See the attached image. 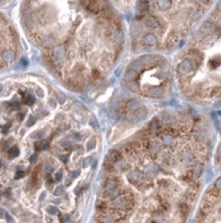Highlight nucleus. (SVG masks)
Wrapping results in <instances>:
<instances>
[{"mask_svg": "<svg viewBox=\"0 0 221 223\" xmlns=\"http://www.w3.org/2000/svg\"><path fill=\"white\" fill-rule=\"evenodd\" d=\"M8 154H9V158H15V156L19 155V148L17 147H12L9 151H8Z\"/></svg>", "mask_w": 221, "mask_h": 223, "instance_id": "a211bd4d", "label": "nucleus"}, {"mask_svg": "<svg viewBox=\"0 0 221 223\" xmlns=\"http://www.w3.org/2000/svg\"><path fill=\"white\" fill-rule=\"evenodd\" d=\"M23 175H24V172H23V171H19V172H17V175H16V178H21Z\"/></svg>", "mask_w": 221, "mask_h": 223, "instance_id": "bb28decb", "label": "nucleus"}, {"mask_svg": "<svg viewBox=\"0 0 221 223\" xmlns=\"http://www.w3.org/2000/svg\"><path fill=\"white\" fill-rule=\"evenodd\" d=\"M138 107H140V104H138V102H136V100H129L127 104L128 111H136V110H138Z\"/></svg>", "mask_w": 221, "mask_h": 223, "instance_id": "4468645a", "label": "nucleus"}, {"mask_svg": "<svg viewBox=\"0 0 221 223\" xmlns=\"http://www.w3.org/2000/svg\"><path fill=\"white\" fill-rule=\"evenodd\" d=\"M145 115H146V111H145V110H143V108H138V110H136V111H135L136 120H140V119L145 118Z\"/></svg>", "mask_w": 221, "mask_h": 223, "instance_id": "f3484780", "label": "nucleus"}, {"mask_svg": "<svg viewBox=\"0 0 221 223\" xmlns=\"http://www.w3.org/2000/svg\"><path fill=\"white\" fill-rule=\"evenodd\" d=\"M144 178V174L140 171V170H133V171L129 172V175H128V179H129L130 183H133V184H137V183H140L141 180H143Z\"/></svg>", "mask_w": 221, "mask_h": 223, "instance_id": "20e7f679", "label": "nucleus"}, {"mask_svg": "<svg viewBox=\"0 0 221 223\" xmlns=\"http://www.w3.org/2000/svg\"><path fill=\"white\" fill-rule=\"evenodd\" d=\"M161 142L167 146L173 144L175 143V135L172 132H164V134H161Z\"/></svg>", "mask_w": 221, "mask_h": 223, "instance_id": "1a4fd4ad", "label": "nucleus"}, {"mask_svg": "<svg viewBox=\"0 0 221 223\" xmlns=\"http://www.w3.org/2000/svg\"><path fill=\"white\" fill-rule=\"evenodd\" d=\"M89 159H85V160H84V164H85V166H88V163H89Z\"/></svg>", "mask_w": 221, "mask_h": 223, "instance_id": "c756f323", "label": "nucleus"}, {"mask_svg": "<svg viewBox=\"0 0 221 223\" xmlns=\"http://www.w3.org/2000/svg\"><path fill=\"white\" fill-rule=\"evenodd\" d=\"M201 172H202V164L199 163V164H196V167L193 168V174H192V176H193V178H199L200 175H201Z\"/></svg>", "mask_w": 221, "mask_h": 223, "instance_id": "dca6fc26", "label": "nucleus"}, {"mask_svg": "<svg viewBox=\"0 0 221 223\" xmlns=\"http://www.w3.org/2000/svg\"><path fill=\"white\" fill-rule=\"evenodd\" d=\"M137 76H138V74L136 72V71H133V70H130V68H129V70L127 71V74H125V80H127L128 83H129L130 80L135 82L136 79H137Z\"/></svg>", "mask_w": 221, "mask_h": 223, "instance_id": "9b49d317", "label": "nucleus"}, {"mask_svg": "<svg viewBox=\"0 0 221 223\" xmlns=\"http://www.w3.org/2000/svg\"><path fill=\"white\" fill-rule=\"evenodd\" d=\"M13 58H15V52H13L12 50H5V51L3 52V59H4L5 62H11Z\"/></svg>", "mask_w": 221, "mask_h": 223, "instance_id": "ddd939ff", "label": "nucleus"}, {"mask_svg": "<svg viewBox=\"0 0 221 223\" xmlns=\"http://www.w3.org/2000/svg\"><path fill=\"white\" fill-rule=\"evenodd\" d=\"M8 130H9V124H7V126H5V127H3V131H4V134L8 131Z\"/></svg>", "mask_w": 221, "mask_h": 223, "instance_id": "a878e982", "label": "nucleus"}, {"mask_svg": "<svg viewBox=\"0 0 221 223\" xmlns=\"http://www.w3.org/2000/svg\"><path fill=\"white\" fill-rule=\"evenodd\" d=\"M121 152H119V151H112V152H109L108 158H107L105 160V164H108L109 162H111V166H113L116 162H119L120 159H121Z\"/></svg>", "mask_w": 221, "mask_h": 223, "instance_id": "423d86ee", "label": "nucleus"}, {"mask_svg": "<svg viewBox=\"0 0 221 223\" xmlns=\"http://www.w3.org/2000/svg\"><path fill=\"white\" fill-rule=\"evenodd\" d=\"M3 212H4V211H3V210H0V216H1V215H3Z\"/></svg>", "mask_w": 221, "mask_h": 223, "instance_id": "2f4dec72", "label": "nucleus"}, {"mask_svg": "<svg viewBox=\"0 0 221 223\" xmlns=\"http://www.w3.org/2000/svg\"><path fill=\"white\" fill-rule=\"evenodd\" d=\"M214 188H216V190H221V178H217V179H216Z\"/></svg>", "mask_w": 221, "mask_h": 223, "instance_id": "6ab92c4d", "label": "nucleus"}, {"mask_svg": "<svg viewBox=\"0 0 221 223\" xmlns=\"http://www.w3.org/2000/svg\"><path fill=\"white\" fill-rule=\"evenodd\" d=\"M177 40H178L177 34H176V32H172L169 36H168V39H167V46H168V47L175 46V44L177 43Z\"/></svg>", "mask_w": 221, "mask_h": 223, "instance_id": "f8f14e48", "label": "nucleus"}, {"mask_svg": "<svg viewBox=\"0 0 221 223\" xmlns=\"http://www.w3.org/2000/svg\"><path fill=\"white\" fill-rule=\"evenodd\" d=\"M217 11L221 12V1H220V3H217Z\"/></svg>", "mask_w": 221, "mask_h": 223, "instance_id": "c85d7f7f", "label": "nucleus"}, {"mask_svg": "<svg viewBox=\"0 0 221 223\" xmlns=\"http://www.w3.org/2000/svg\"><path fill=\"white\" fill-rule=\"evenodd\" d=\"M61 192H63V188H59V190H56V191H55L56 195H59V194H61Z\"/></svg>", "mask_w": 221, "mask_h": 223, "instance_id": "cd10ccee", "label": "nucleus"}, {"mask_svg": "<svg viewBox=\"0 0 221 223\" xmlns=\"http://www.w3.org/2000/svg\"><path fill=\"white\" fill-rule=\"evenodd\" d=\"M60 179H61V172H60V171H59V172H57V174H56V175H55V180H57V182H59V180H60Z\"/></svg>", "mask_w": 221, "mask_h": 223, "instance_id": "5701e85b", "label": "nucleus"}, {"mask_svg": "<svg viewBox=\"0 0 221 223\" xmlns=\"http://www.w3.org/2000/svg\"><path fill=\"white\" fill-rule=\"evenodd\" d=\"M33 100H35V98H33V96H31V95H29V96H27L25 102L28 103V104H32V103H33Z\"/></svg>", "mask_w": 221, "mask_h": 223, "instance_id": "412c9836", "label": "nucleus"}, {"mask_svg": "<svg viewBox=\"0 0 221 223\" xmlns=\"http://www.w3.org/2000/svg\"><path fill=\"white\" fill-rule=\"evenodd\" d=\"M29 160H31L32 163H35V162L37 160V155H36V154H35V155H32V156H31V159H29Z\"/></svg>", "mask_w": 221, "mask_h": 223, "instance_id": "b1692460", "label": "nucleus"}, {"mask_svg": "<svg viewBox=\"0 0 221 223\" xmlns=\"http://www.w3.org/2000/svg\"><path fill=\"white\" fill-rule=\"evenodd\" d=\"M144 94L151 98H162L164 96V88L162 87H149L144 91Z\"/></svg>", "mask_w": 221, "mask_h": 223, "instance_id": "7ed1b4c3", "label": "nucleus"}, {"mask_svg": "<svg viewBox=\"0 0 221 223\" xmlns=\"http://www.w3.org/2000/svg\"><path fill=\"white\" fill-rule=\"evenodd\" d=\"M218 156H220V158H221V146H220V147H218Z\"/></svg>", "mask_w": 221, "mask_h": 223, "instance_id": "7c9ffc66", "label": "nucleus"}, {"mask_svg": "<svg viewBox=\"0 0 221 223\" xmlns=\"http://www.w3.org/2000/svg\"><path fill=\"white\" fill-rule=\"evenodd\" d=\"M159 7H160V9H169L170 7H172V1L170 0H164V1H159Z\"/></svg>", "mask_w": 221, "mask_h": 223, "instance_id": "2eb2a0df", "label": "nucleus"}, {"mask_svg": "<svg viewBox=\"0 0 221 223\" xmlns=\"http://www.w3.org/2000/svg\"><path fill=\"white\" fill-rule=\"evenodd\" d=\"M48 212H49V214H57V210H56L55 207H52V206H51L49 208H48Z\"/></svg>", "mask_w": 221, "mask_h": 223, "instance_id": "4be33fe9", "label": "nucleus"}, {"mask_svg": "<svg viewBox=\"0 0 221 223\" xmlns=\"http://www.w3.org/2000/svg\"><path fill=\"white\" fill-rule=\"evenodd\" d=\"M143 44L144 46H156L157 44V36L153 34H146L143 38Z\"/></svg>", "mask_w": 221, "mask_h": 223, "instance_id": "0eeeda50", "label": "nucleus"}, {"mask_svg": "<svg viewBox=\"0 0 221 223\" xmlns=\"http://www.w3.org/2000/svg\"><path fill=\"white\" fill-rule=\"evenodd\" d=\"M85 7L92 14H100L105 8V4L101 3V1H88V3H85Z\"/></svg>", "mask_w": 221, "mask_h": 223, "instance_id": "f03ea898", "label": "nucleus"}, {"mask_svg": "<svg viewBox=\"0 0 221 223\" xmlns=\"http://www.w3.org/2000/svg\"><path fill=\"white\" fill-rule=\"evenodd\" d=\"M192 71H193V64H192V62L189 59L183 60V62L177 66V72L180 74V75L185 76V75H188V74H191Z\"/></svg>", "mask_w": 221, "mask_h": 223, "instance_id": "f257e3e1", "label": "nucleus"}, {"mask_svg": "<svg viewBox=\"0 0 221 223\" xmlns=\"http://www.w3.org/2000/svg\"><path fill=\"white\" fill-rule=\"evenodd\" d=\"M47 147H48V143H45V142H41L39 146H37L39 150H43V148H47Z\"/></svg>", "mask_w": 221, "mask_h": 223, "instance_id": "aec40b11", "label": "nucleus"}, {"mask_svg": "<svg viewBox=\"0 0 221 223\" xmlns=\"http://www.w3.org/2000/svg\"><path fill=\"white\" fill-rule=\"evenodd\" d=\"M149 9V4L146 3V1H143V3H138L137 4V17L140 19L141 16H144V15L148 12Z\"/></svg>", "mask_w": 221, "mask_h": 223, "instance_id": "9d476101", "label": "nucleus"}, {"mask_svg": "<svg viewBox=\"0 0 221 223\" xmlns=\"http://www.w3.org/2000/svg\"><path fill=\"white\" fill-rule=\"evenodd\" d=\"M33 123H35V118H33V116H31V118H29V120H28V126H32Z\"/></svg>", "mask_w": 221, "mask_h": 223, "instance_id": "393cba45", "label": "nucleus"}, {"mask_svg": "<svg viewBox=\"0 0 221 223\" xmlns=\"http://www.w3.org/2000/svg\"><path fill=\"white\" fill-rule=\"evenodd\" d=\"M0 167H1V163H0Z\"/></svg>", "mask_w": 221, "mask_h": 223, "instance_id": "473e14b6", "label": "nucleus"}, {"mask_svg": "<svg viewBox=\"0 0 221 223\" xmlns=\"http://www.w3.org/2000/svg\"><path fill=\"white\" fill-rule=\"evenodd\" d=\"M144 24H145L148 28H157V27L160 26V22H159V19H157L156 16L151 15V16H148V17L145 19Z\"/></svg>", "mask_w": 221, "mask_h": 223, "instance_id": "6e6552de", "label": "nucleus"}, {"mask_svg": "<svg viewBox=\"0 0 221 223\" xmlns=\"http://www.w3.org/2000/svg\"><path fill=\"white\" fill-rule=\"evenodd\" d=\"M64 56H65V51H64L63 47H60V46L53 47V50H52V59L55 60L56 63L61 62Z\"/></svg>", "mask_w": 221, "mask_h": 223, "instance_id": "39448f33", "label": "nucleus"}]
</instances>
